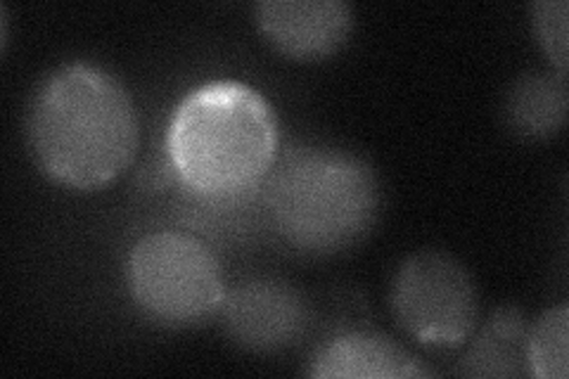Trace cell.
<instances>
[{
  "instance_id": "7",
  "label": "cell",
  "mask_w": 569,
  "mask_h": 379,
  "mask_svg": "<svg viewBox=\"0 0 569 379\" xmlns=\"http://www.w3.org/2000/svg\"><path fill=\"white\" fill-rule=\"evenodd\" d=\"M254 20L284 58L318 62L349 41L353 10L345 0H261Z\"/></svg>"
},
{
  "instance_id": "2",
  "label": "cell",
  "mask_w": 569,
  "mask_h": 379,
  "mask_svg": "<svg viewBox=\"0 0 569 379\" xmlns=\"http://www.w3.org/2000/svg\"><path fill=\"white\" fill-rule=\"evenodd\" d=\"M178 180L226 200L257 188L278 159V119L257 88L236 79L202 83L178 102L167 131Z\"/></svg>"
},
{
  "instance_id": "6",
  "label": "cell",
  "mask_w": 569,
  "mask_h": 379,
  "mask_svg": "<svg viewBox=\"0 0 569 379\" xmlns=\"http://www.w3.org/2000/svg\"><path fill=\"white\" fill-rule=\"evenodd\" d=\"M228 337L244 351L273 353L292 347L307 328V301L276 278H247L221 303Z\"/></svg>"
},
{
  "instance_id": "3",
  "label": "cell",
  "mask_w": 569,
  "mask_h": 379,
  "mask_svg": "<svg viewBox=\"0 0 569 379\" xmlns=\"http://www.w3.org/2000/svg\"><path fill=\"white\" fill-rule=\"evenodd\" d=\"M266 178V207L278 235L305 255H340L359 245L380 216L376 169L345 148H292Z\"/></svg>"
},
{
  "instance_id": "5",
  "label": "cell",
  "mask_w": 569,
  "mask_h": 379,
  "mask_svg": "<svg viewBox=\"0 0 569 379\" xmlns=\"http://www.w3.org/2000/svg\"><path fill=\"white\" fill-rule=\"evenodd\" d=\"M389 309L399 328L430 349H458L479 320L470 270L451 255L425 249L408 257L389 285Z\"/></svg>"
},
{
  "instance_id": "4",
  "label": "cell",
  "mask_w": 569,
  "mask_h": 379,
  "mask_svg": "<svg viewBox=\"0 0 569 379\" xmlns=\"http://www.w3.org/2000/svg\"><path fill=\"white\" fill-rule=\"evenodd\" d=\"M123 280L136 309L167 328L200 325L217 316L226 299L217 255L181 230L140 238L123 263Z\"/></svg>"
},
{
  "instance_id": "9",
  "label": "cell",
  "mask_w": 569,
  "mask_h": 379,
  "mask_svg": "<svg viewBox=\"0 0 569 379\" xmlns=\"http://www.w3.org/2000/svg\"><path fill=\"white\" fill-rule=\"evenodd\" d=\"M527 332L529 320L518 306H501L482 328H475L456 372L466 377L527 375Z\"/></svg>"
},
{
  "instance_id": "10",
  "label": "cell",
  "mask_w": 569,
  "mask_h": 379,
  "mask_svg": "<svg viewBox=\"0 0 569 379\" xmlns=\"http://www.w3.org/2000/svg\"><path fill=\"white\" fill-rule=\"evenodd\" d=\"M569 110L567 77L550 71H529L512 83L503 114L510 129L531 140L553 138L562 131Z\"/></svg>"
},
{
  "instance_id": "1",
  "label": "cell",
  "mask_w": 569,
  "mask_h": 379,
  "mask_svg": "<svg viewBox=\"0 0 569 379\" xmlns=\"http://www.w3.org/2000/svg\"><path fill=\"white\" fill-rule=\"evenodd\" d=\"M24 136L36 167L52 183L91 192L131 167L140 123L129 90L112 71L67 62L33 88Z\"/></svg>"
},
{
  "instance_id": "11",
  "label": "cell",
  "mask_w": 569,
  "mask_h": 379,
  "mask_svg": "<svg viewBox=\"0 0 569 379\" xmlns=\"http://www.w3.org/2000/svg\"><path fill=\"white\" fill-rule=\"evenodd\" d=\"M569 309L565 303L548 309L529 322L527 375L537 379H567L569 372Z\"/></svg>"
},
{
  "instance_id": "12",
  "label": "cell",
  "mask_w": 569,
  "mask_h": 379,
  "mask_svg": "<svg viewBox=\"0 0 569 379\" xmlns=\"http://www.w3.org/2000/svg\"><path fill=\"white\" fill-rule=\"evenodd\" d=\"M567 0H541L531 6L533 36L562 77H567Z\"/></svg>"
},
{
  "instance_id": "8",
  "label": "cell",
  "mask_w": 569,
  "mask_h": 379,
  "mask_svg": "<svg viewBox=\"0 0 569 379\" xmlns=\"http://www.w3.org/2000/svg\"><path fill=\"white\" fill-rule=\"evenodd\" d=\"M309 375L320 379H413L435 372L391 337L345 332L316 351Z\"/></svg>"
}]
</instances>
